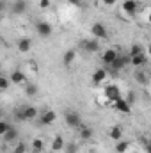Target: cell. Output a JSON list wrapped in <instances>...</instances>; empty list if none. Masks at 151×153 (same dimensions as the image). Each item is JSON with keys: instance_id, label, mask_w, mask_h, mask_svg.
<instances>
[{"instance_id": "6da1fadb", "label": "cell", "mask_w": 151, "mask_h": 153, "mask_svg": "<svg viewBox=\"0 0 151 153\" xmlns=\"http://www.w3.org/2000/svg\"><path fill=\"white\" fill-rule=\"evenodd\" d=\"M130 62H132V57H130V55H117V59L114 61L109 68H110L112 73H117V71H121L124 66H128Z\"/></svg>"}, {"instance_id": "7a4b0ae2", "label": "cell", "mask_w": 151, "mask_h": 153, "mask_svg": "<svg viewBox=\"0 0 151 153\" xmlns=\"http://www.w3.org/2000/svg\"><path fill=\"white\" fill-rule=\"evenodd\" d=\"M103 94H105V98H107V102H109V103H114L115 100L123 98V96H121V91H119V87H117V85H114V84L107 85V87L103 89Z\"/></svg>"}, {"instance_id": "3957f363", "label": "cell", "mask_w": 151, "mask_h": 153, "mask_svg": "<svg viewBox=\"0 0 151 153\" xmlns=\"http://www.w3.org/2000/svg\"><path fill=\"white\" fill-rule=\"evenodd\" d=\"M139 9H141V5H139L137 0H124L123 5H121V11L128 16H135L139 13Z\"/></svg>"}, {"instance_id": "277c9868", "label": "cell", "mask_w": 151, "mask_h": 153, "mask_svg": "<svg viewBox=\"0 0 151 153\" xmlns=\"http://www.w3.org/2000/svg\"><path fill=\"white\" fill-rule=\"evenodd\" d=\"M36 32H38V36H41V38H50L52 32H53V27L48 22L39 20V22H36Z\"/></svg>"}, {"instance_id": "5b68a950", "label": "cell", "mask_w": 151, "mask_h": 153, "mask_svg": "<svg viewBox=\"0 0 151 153\" xmlns=\"http://www.w3.org/2000/svg\"><path fill=\"white\" fill-rule=\"evenodd\" d=\"M64 119H66V125H68L70 128H80V126H82V117H80V114L75 112V111L66 112Z\"/></svg>"}, {"instance_id": "8992f818", "label": "cell", "mask_w": 151, "mask_h": 153, "mask_svg": "<svg viewBox=\"0 0 151 153\" xmlns=\"http://www.w3.org/2000/svg\"><path fill=\"white\" fill-rule=\"evenodd\" d=\"M91 34H93V38H96V39H105L109 36L107 27L103 23H100V22H96V23L91 25Z\"/></svg>"}, {"instance_id": "52a82bcc", "label": "cell", "mask_w": 151, "mask_h": 153, "mask_svg": "<svg viewBox=\"0 0 151 153\" xmlns=\"http://www.w3.org/2000/svg\"><path fill=\"white\" fill-rule=\"evenodd\" d=\"M117 55H119V53H117V50H115V48H107V50H103V52H101L100 59H101V62H105L107 66H110L114 61L117 59Z\"/></svg>"}, {"instance_id": "ba28073f", "label": "cell", "mask_w": 151, "mask_h": 153, "mask_svg": "<svg viewBox=\"0 0 151 153\" xmlns=\"http://www.w3.org/2000/svg\"><path fill=\"white\" fill-rule=\"evenodd\" d=\"M55 119H57V114L52 111V109H46V111H43L41 112V125H44V126H50V125H53L55 123Z\"/></svg>"}, {"instance_id": "9c48e42d", "label": "cell", "mask_w": 151, "mask_h": 153, "mask_svg": "<svg viewBox=\"0 0 151 153\" xmlns=\"http://www.w3.org/2000/svg\"><path fill=\"white\" fill-rule=\"evenodd\" d=\"M114 109L117 111V112H121V114H130L132 112V105L124 100V98H119V100H115L112 103Z\"/></svg>"}, {"instance_id": "30bf717a", "label": "cell", "mask_w": 151, "mask_h": 153, "mask_svg": "<svg viewBox=\"0 0 151 153\" xmlns=\"http://www.w3.org/2000/svg\"><path fill=\"white\" fill-rule=\"evenodd\" d=\"M82 46H84V50H85V52L94 53V52H98V50H100V39H96V38L84 39V41H82Z\"/></svg>"}, {"instance_id": "8fae6325", "label": "cell", "mask_w": 151, "mask_h": 153, "mask_svg": "<svg viewBox=\"0 0 151 153\" xmlns=\"http://www.w3.org/2000/svg\"><path fill=\"white\" fill-rule=\"evenodd\" d=\"M27 2L25 0H14L13 2V5H11V11L14 13V14H23L25 11H27Z\"/></svg>"}, {"instance_id": "7c38bea8", "label": "cell", "mask_w": 151, "mask_h": 153, "mask_svg": "<svg viewBox=\"0 0 151 153\" xmlns=\"http://www.w3.org/2000/svg\"><path fill=\"white\" fill-rule=\"evenodd\" d=\"M52 152L57 153V152H62L64 148H66V143H64V139H62V135H57V137H53V141H52Z\"/></svg>"}, {"instance_id": "4fadbf2b", "label": "cell", "mask_w": 151, "mask_h": 153, "mask_svg": "<svg viewBox=\"0 0 151 153\" xmlns=\"http://www.w3.org/2000/svg\"><path fill=\"white\" fill-rule=\"evenodd\" d=\"M75 57H76L75 48L66 50V52H64V55H62V64H64L66 68H68V66H71V64H73V61H75Z\"/></svg>"}, {"instance_id": "5bb4252c", "label": "cell", "mask_w": 151, "mask_h": 153, "mask_svg": "<svg viewBox=\"0 0 151 153\" xmlns=\"http://www.w3.org/2000/svg\"><path fill=\"white\" fill-rule=\"evenodd\" d=\"M11 82H13V84H16V85L25 84V82H27V75H25L23 71L16 70V71H13V73H11Z\"/></svg>"}, {"instance_id": "9a60e30c", "label": "cell", "mask_w": 151, "mask_h": 153, "mask_svg": "<svg viewBox=\"0 0 151 153\" xmlns=\"http://www.w3.org/2000/svg\"><path fill=\"white\" fill-rule=\"evenodd\" d=\"M30 46H32V41L29 38H21V39H18V43H16V48H18L21 53H27V52L30 50Z\"/></svg>"}, {"instance_id": "2e32d148", "label": "cell", "mask_w": 151, "mask_h": 153, "mask_svg": "<svg viewBox=\"0 0 151 153\" xmlns=\"http://www.w3.org/2000/svg\"><path fill=\"white\" fill-rule=\"evenodd\" d=\"M105 78H107V70H105V68L94 70V73H93V82H94V84H101Z\"/></svg>"}, {"instance_id": "e0dca14e", "label": "cell", "mask_w": 151, "mask_h": 153, "mask_svg": "<svg viewBox=\"0 0 151 153\" xmlns=\"http://www.w3.org/2000/svg\"><path fill=\"white\" fill-rule=\"evenodd\" d=\"M148 62V57L144 55V53H141V55H133L132 57V66H135V68H144V64Z\"/></svg>"}, {"instance_id": "ac0fdd59", "label": "cell", "mask_w": 151, "mask_h": 153, "mask_svg": "<svg viewBox=\"0 0 151 153\" xmlns=\"http://www.w3.org/2000/svg\"><path fill=\"white\" fill-rule=\"evenodd\" d=\"M38 109L34 107V105H25V119L27 121H32V119H36L38 117Z\"/></svg>"}, {"instance_id": "d6986e66", "label": "cell", "mask_w": 151, "mask_h": 153, "mask_svg": "<svg viewBox=\"0 0 151 153\" xmlns=\"http://www.w3.org/2000/svg\"><path fill=\"white\" fill-rule=\"evenodd\" d=\"M78 135H80V139H84V141H89L91 137H93V128H89V126H80L78 128Z\"/></svg>"}, {"instance_id": "ffe728a7", "label": "cell", "mask_w": 151, "mask_h": 153, "mask_svg": "<svg viewBox=\"0 0 151 153\" xmlns=\"http://www.w3.org/2000/svg\"><path fill=\"white\" fill-rule=\"evenodd\" d=\"M109 137H110L112 141H121V137H123V128H121V126H112L110 132H109Z\"/></svg>"}, {"instance_id": "44dd1931", "label": "cell", "mask_w": 151, "mask_h": 153, "mask_svg": "<svg viewBox=\"0 0 151 153\" xmlns=\"http://www.w3.org/2000/svg\"><path fill=\"white\" fill-rule=\"evenodd\" d=\"M2 137H4L5 143H16V141H18V130H16V128H11V130H9L5 135H2Z\"/></svg>"}, {"instance_id": "7402d4cb", "label": "cell", "mask_w": 151, "mask_h": 153, "mask_svg": "<svg viewBox=\"0 0 151 153\" xmlns=\"http://www.w3.org/2000/svg\"><path fill=\"white\" fill-rule=\"evenodd\" d=\"M141 53H144V46H142V45H137V43H135V45L130 46V52H128L130 57H133V55H141Z\"/></svg>"}, {"instance_id": "603a6c76", "label": "cell", "mask_w": 151, "mask_h": 153, "mask_svg": "<svg viewBox=\"0 0 151 153\" xmlns=\"http://www.w3.org/2000/svg\"><path fill=\"white\" fill-rule=\"evenodd\" d=\"M13 116H14L16 121H27V119H25V107H18V109H14Z\"/></svg>"}, {"instance_id": "cb8c5ba5", "label": "cell", "mask_w": 151, "mask_h": 153, "mask_svg": "<svg viewBox=\"0 0 151 153\" xmlns=\"http://www.w3.org/2000/svg\"><path fill=\"white\" fill-rule=\"evenodd\" d=\"M43 146H44V144H43V139H34L32 144H30V148H32L34 153H41L43 152Z\"/></svg>"}, {"instance_id": "d4e9b609", "label": "cell", "mask_w": 151, "mask_h": 153, "mask_svg": "<svg viewBox=\"0 0 151 153\" xmlns=\"http://www.w3.org/2000/svg\"><path fill=\"white\" fill-rule=\"evenodd\" d=\"M128 148H130V143L128 141H117V144H115V152L117 153H124Z\"/></svg>"}, {"instance_id": "484cf974", "label": "cell", "mask_w": 151, "mask_h": 153, "mask_svg": "<svg viewBox=\"0 0 151 153\" xmlns=\"http://www.w3.org/2000/svg\"><path fill=\"white\" fill-rule=\"evenodd\" d=\"M25 94L27 96H36L38 94V85L36 84H27L25 85Z\"/></svg>"}, {"instance_id": "4316f807", "label": "cell", "mask_w": 151, "mask_h": 153, "mask_svg": "<svg viewBox=\"0 0 151 153\" xmlns=\"http://www.w3.org/2000/svg\"><path fill=\"white\" fill-rule=\"evenodd\" d=\"M25 152H27V144L23 141H18L13 148V153H25Z\"/></svg>"}, {"instance_id": "83f0119b", "label": "cell", "mask_w": 151, "mask_h": 153, "mask_svg": "<svg viewBox=\"0 0 151 153\" xmlns=\"http://www.w3.org/2000/svg\"><path fill=\"white\" fill-rule=\"evenodd\" d=\"M9 130H11V125H9L7 121H0V134H2V135H5Z\"/></svg>"}, {"instance_id": "f1b7e54d", "label": "cell", "mask_w": 151, "mask_h": 153, "mask_svg": "<svg viewBox=\"0 0 151 153\" xmlns=\"http://www.w3.org/2000/svg\"><path fill=\"white\" fill-rule=\"evenodd\" d=\"M135 78H137V82H139V84H146V80H148L144 71H137V73H135Z\"/></svg>"}, {"instance_id": "f546056e", "label": "cell", "mask_w": 151, "mask_h": 153, "mask_svg": "<svg viewBox=\"0 0 151 153\" xmlns=\"http://www.w3.org/2000/svg\"><path fill=\"white\" fill-rule=\"evenodd\" d=\"M64 150H66V153H76L78 152V146H76L75 143H70V144H66Z\"/></svg>"}, {"instance_id": "4dcf8cb0", "label": "cell", "mask_w": 151, "mask_h": 153, "mask_svg": "<svg viewBox=\"0 0 151 153\" xmlns=\"http://www.w3.org/2000/svg\"><path fill=\"white\" fill-rule=\"evenodd\" d=\"M7 87H9L7 76H0V89H2V91H7Z\"/></svg>"}, {"instance_id": "1f68e13d", "label": "cell", "mask_w": 151, "mask_h": 153, "mask_svg": "<svg viewBox=\"0 0 151 153\" xmlns=\"http://www.w3.org/2000/svg\"><path fill=\"white\" fill-rule=\"evenodd\" d=\"M124 100H126L130 105H133V103H135V93H133V91H128V94H126Z\"/></svg>"}, {"instance_id": "d6a6232c", "label": "cell", "mask_w": 151, "mask_h": 153, "mask_svg": "<svg viewBox=\"0 0 151 153\" xmlns=\"http://www.w3.org/2000/svg\"><path fill=\"white\" fill-rule=\"evenodd\" d=\"M68 4L73 7H82V0H68Z\"/></svg>"}, {"instance_id": "836d02e7", "label": "cell", "mask_w": 151, "mask_h": 153, "mask_svg": "<svg viewBox=\"0 0 151 153\" xmlns=\"http://www.w3.org/2000/svg\"><path fill=\"white\" fill-rule=\"evenodd\" d=\"M39 7H41V9L50 7V0H39Z\"/></svg>"}, {"instance_id": "e575fe53", "label": "cell", "mask_w": 151, "mask_h": 153, "mask_svg": "<svg viewBox=\"0 0 151 153\" xmlns=\"http://www.w3.org/2000/svg\"><path fill=\"white\" fill-rule=\"evenodd\" d=\"M101 2H103V5H107V7H112V5L117 4V0H101Z\"/></svg>"}, {"instance_id": "d590c367", "label": "cell", "mask_w": 151, "mask_h": 153, "mask_svg": "<svg viewBox=\"0 0 151 153\" xmlns=\"http://www.w3.org/2000/svg\"><path fill=\"white\" fill-rule=\"evenodd\" d=\"M146 153H151V143H148V144H146Z\"/></svg>"}, {"instance_id": "8d00e7d4", "label": "cell", "mask_w": 151, "mask_h": 153, "mask_svg": "<svg viewBox=\"0 0 151 153\" xmlns=\"http://www.w3.org/2000/svg\"><path fill=\"white\" fill-rule=\"evenodd\" d=\"M146 52H148V55H151V45L148 46V48H146Z\"/></svg>"}, {"instance_id": "74e56055", "label": "cell", "mask_w": 151, "mask_h": 153, "mask_svg": "<svg viewBox=\"0 0 151 153\" xmlns=\"http://www.w3.org/2000/svg\"><path fill=\"white\" fill-rule=\"evenodd\" d=\"M148 23H150V25H151V13H150V14H148Z\"/></svg>"}]
</instances>
